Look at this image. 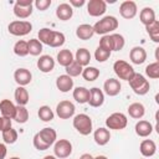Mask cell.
I'll list each match as a JSON object with an SVG mask.
<instances>
[{
	"label": "cell",
	"instance_id": "cell-1",
	"mask_svg": "<svg viewBox=\"0 0 159 159\" xmlns=\"http://www.w3.org/2000/svg\"><path fill=\"white\" fill-rule=\"evenodd\" d=\"M57 133L52 128H43L34 137V147L37 150H46L56 142Z\"/></svg>",
	"mask_w": 159,
	"mask_h": 159
},
{
	"label": "cell",
	"instance_id": "cell-2",
	"mask_svg": "<svg viewBox=\"0 0 159 159\" xmlns=\"http://www.w3.org/2000/svg\"><path fill=\"white\" fill-rule=\"evenodd\" d=\"M93 27V32L98 34V35H106L111 31L117 30L118 27V20L114 16H104L102 20H99L98 22L94 24Z\"/></svg>",
	"mask_w": 159,
	"mask_h": 159
},
{
	"label": "cell",
	"instance_id": "cell-3",
	"mask_svg": "<svg viewBox=\"0 0 159 159\" xmlns=\"http://www.w3.org/2000/svg\"><path fill=\"white\" fill-rule=\"evenodd\" d=\"M128 82H129V86H130V88L133 89V92L135 94L143 96V94H147L149 92L150 84H149L148 80H145V77L140 73H134L132 80L128 81Z\"/></svg>",
	"mask_w": 159,
	"mask_h": 159
},
{
	"label": "cell",
	"instance_id": "cell-4",
	"mask_svg": "<svg viewBox=\"0 0 159 159\" xmlns=\"http://www.w3.org/2000/svg\"><path fill=\"white\" fill-rule=\"evenodd\" d=\"M73 127L82 135H88L92 132V119L89 116L81 113L73 118Z\"/></svg>",
	"mask_w": 159,
	"mask_h": 159
},
{
	"label": "cell",
	"instance_id": "cell-5",
	"mask_svg": "<svg viewBox=\"0 0 159 159\" xmlns=\"http://www.w3.org/2000/svg\"><path fill=\"white\" fill-rule=\"evenodd\" d=\"M113 70H114V73L120 80H124V81H130L135 73L134 68L128 62H125L123 60H117L113 65Z\"/></svg>",
	"mask_w": 159,
	"mask_h": 159
},
{
	"label": "cell",
	"instance_id": "cell-6",
	"mask_svg": "<svg viewBox=\"0 0 159 159\" xmlns=\"http://www.w3.org/2000/svg\"><path fill=\"white\" fill-rule=\"evenodd\" d=\"M7 30L14 36H25V35H27V34L31 32L32 25H31L30 21H20V20H16V21H12V22L9 24Z\"/></svg>",
	"mask_w": 159,
	"mask_h": 159
},
{
	"label": "cell",
	"instance_id": "cell-7",
	"mask_svg": "<svg viewBox=\"0 0 159 159\" xmlns=\"http://www.w3.org/2000/svg\"><path fill=\"white\" fill-rule=\"evenodd\" d=\"M127 123H128L127 117H125L123 113H120V112L112 113V114L106 119V125H107L109 129H116V130L124 129V128L127 127Z\"/></svg>",
	"mask_w": 159,
	"mask_h": 159
},
{
	"label": "cell",
	"instance_id": "cell-8",
	"mask_svg": "<svg viewBox=\"0 0 159 159\" xmlns=\"http://www.w3.org/2000/svg\"><path fill=\"white\" fill-rule=\"evenodd\" d=\"M14 14L19 19H27L32 14V0H17L14 5Z\"/></svg>",
	"mask_w": 159,
	"mask_h": 159
},
{
	"label": "cell",
	"instance_id": "cell-9",
	"mask_svg": "<svg viewBox=\"0 0 159 159\" xmlns=\"http://www.w3.org/2000/svg\"><path fill=\"white\" fill-rule=\"evenodd\" d=\"M53 153H55V157L56 158H60V159H65L67 157L71 155L72 153V144L70 140L67 139H60L55 143V147H53Z\"/></svg>",
	"mask_w": 159,
	"mask_h": 159
},
{
	"label": "cell",
	"instance_id": "cell-10",
	"mask_svg": "<svg viewBox=\"0 0 159 159\" xmlns=\"http://www.w3.org/2000/svg\"><path fill=\"white\" fill-rule=\"evenodd\" d=\"M75 104L70 101H61L56 107V113L61 119H68L75 114Z\"/></svg>",
	"mask_w": 159,
	"mask_h": 159
},
{
	"label": "cell",
	"instance_id": "cell-11",
	"mask_svg": "<svg viewBox=\"0 0 159 159\" xmlns=\"http://www.w3.org/2000/svg\"><path fill=\"white\" fill-rule=\"evenodd\" d=\"M107 5L103 0H89L87 4V12L91 16H101L106 12Z\"/></svg>",
	"mask_w": 159,
	"mask_h": 159
},
{
	"label": "cell",
	"instance_id": "cell-12",
	"mask_svg": "<svg viewBox=\"0 0 159 159\" xmlns=\"http://www.w3.org/2000/svg\"><path fill=\"white\" fill-rule=\"evenodd\" d=\"M137 4L132 0H127V1H123L119 6V12L122 15V17L124 19H133L135 15H137Z\"/></svg>",
	"mask_w": 159,
	"mask_h": 159
},
{
	"label": "cell",
	"instance_id": "cell-13",
	"mask_svg": "<svg viewBox=\"0 0 159 159\" xmlns=\"http://www.w3.org/2000/svg\"><path fill=\"white\" fill-rule=\"evenodd\" d=\"M14 78H15V82L24 87L26 84H29L31 82V78H32V75L31 72L27 70V68H17L14 73Z\"/></svg>",
	"mask_w": 159,
	"mask_h": 159
},
{
	"label": "cell",
	"instance_id": "cell-14",
	"mask_svg": "<svg viewBox=\"0 0 159 159\" xmlns=\"http://www.w3.org/2000/svg\"><path fill=\"white\" fill-rule=\"evenodd\" d=\"M104 102V94L103 92L97 88V87H93L89 89V99H88V103L91 107H101Z\"/></svg>",
	"mask_w": 159,
	"mask_h": 159
},
{
	"label": "cell",
	"instance_id": "cell-15",
	"mask_svg": "<svg viewBox=\"0 0 159 159\" xmlns=\"http://www.w3.org/2000/svg\"><path fill=\"white\" fill-rule=\"evenodd\" d=\"M129 58L134 65H142L147 60V52L143 47L135 46L129 52Z\"/></svg>",
	"mask_w": 159,
	"mask_h": 159
},
{
	"label": "cell",
	"instance_id": "cell-16",
	"mask_svg": "<svg viewBox=\"0 0 159 159\" xmlns=\"http://www.w3.org/2000/svg\"><path fill=\"white\" fill-rule=\"evenodd\" d=\"M120 87H122V86H120L119 81L116 80V78H108V80L104 82V84H103V89H104L106 94H108V96H111V97L117 96V94L120 92Z\"/></svg>",
	"mask_w": 159,
	"mask_h": 159
},
{
	"label": "cell",
	"instance_id": "cell-17",
	"mask_svg": "<svg viewBox=\"0 0 159 159\" xmlns=\"http://www.w3.org/2000/svg\"><path fill=\"white\" fill-rule=\"evenodd\" d=\"M0 112L1 116L9 119H12L16 112V106L10 101V99H2L0 102Z\"/></svg>",
	"mask_w": 159,
	"mask_h": 159
},
{
	"label": "cell",
	"instance_id": "cell-18",
	"mask_svg": "<svg viewBox=\"0 0 159 159\" xmlns=\"http://www.w3.org/2000/svg\"><path fill=\"white\" fill-rule=\"evenodd\" d=\"M55 67V61L51 56L48 55H43L41 56L39 60H37V68L43 72V73H47V72H51Z\"/></svg>",
	"mask_w": 159,
	"mask_h": 159
},
{
	"label": "cell",
	"instance_id": "cell-19",
	"mask_svg": "<svg viewBox=\"0 0 159 159\" xmlns=\"http://www.w3.org/2000/svg\"><path fill=\"white\" fill-rule=\"evenodd\" d=\"M72 15H73V10H72V6L70 4H66V2L60 4L56 9V16L62 21L70 20L72 17Z\"/></svg>",
	"mask_w": 159,
	"mask_h": 159
},
{
	"label": "cell",
	"instance_id": "cell-20",
	"mask_svg": "<svg viewBox=\"0 0 159 159\" xmlns=\"http://www.w3.org/2000/svg\"><path fill=\"white\" fill-rule=\"evenodd\" d=\"M139 150H140V153H142L143 157L149 158V157H152V155L155 154L157 145H155V143L152 139H144L140 143V145H139Z\"/></svg>",
	"mask_w": 159,
	"mask_h": 159
},
{
	"label": "cell",
	"instance_id": "cell-21",
	"mask_svg": "<svg viewBox=\"0 0 159 159\" xmlns=\"http://www.w3.org/2000/svg\"><path fill=\"white\" fill-rule=\"evenodd\" d=\"M56 86L61 92H68L73 87V80L67 75H61L56 80Z\"/></svg>",
	"mask_w": 159,
	"mask_h": 159
},
{
	"label": "cell",
	"instance_id": "cell-22",
	"mask_svg": "<svg viewBox=\"0 0 159 159\" xmlns=\"http://www.w3.org/2000/svg\"><path fill=\"white\" fill-rule=\"evenodd\" d=\"M152 132H153V125L148 120H139L135 124V133L142 138L150 135Z\"/></svg>",
	"mask_w": 159,
	"mask_h": 159
},
{
	"label": "cell",
	"instance_id": "cell-23",
	"mask_svg": "<svg viewBox=\"0 0 159 159\" xmlns=\"http://www.w3.org/2000/svg\"><path fill=\"white\" fill-rule=\"evenodd\" d=\"M93 138L98 145H106L111 139V133L106 128H98V129H96Z\"/></svg>",
	"mask_w": 159,
	"mask_h": 159
},
{
	"label": "cell",
	"instance_id": "cell-24",
	"mask_svg": "<svg viewBox=\"0 0 159 159\" xmlns=\"http://www.w3.org/2000/svg\"><path fill=\"white\" fill-rule=\"evenodd\" d=\"M93 27L88 24H82L76 30V36L80 40H89L93 36Z\"/></svg>",
	"mask_w": 159,
	"mask_h": 159
},
{
	"label": "cell",
	"instance_id": "cell-25",
	"mask_svg": "<svg viewBox=\"0 0 159 159\" xmlns=\"http://www.w3.org/2000/svg\"><path fill=\"white\" fill-rule=\"evenodd\" d=\"M139 20L143 25L148 26L153 21H155V12L152 7H144L139 14Z\"/></svg>",
	"mask_w": 159,
	"mask_h": 159
},
{
	"label": "cell",
	"instance_id": "cell-26",
	"mask_svg": "<svg viewBox=\"0 0 159 159\" xmlns=\"http://www.w3.org/2000/svg\"><path fill=\"white\" fill-rule=\"evenodd\" d=\"M73 61H75V58H73V55L70 50H61L57 53V62L63 67L70 66Z\"/></svg>",
	"mask_w": 159,
	"mask_h": 159
},
{
	"label": "cell",
	"instance_id": "cell-27",
	"mask_svg": "<svg viewBox=\"0 0 159 159\" xmlns=\"http://www.w3.org/2000/svg\"><path fill=\"white\" fill-rule=\"evenodd\" d=\"M128 113H129V116H130L132 118L139 119V118H142V117L144 116L145 108H144V106H143L142 103L134 102V103H132V104L128 107Z\"/></svg>",
	"mask_w": 159,
	"mask_h": 159
},
{
	"label": "cell",
	"instance_id": "cell-28",
	"mask_svg": "<svg viewBox=\"0 0 159 159\" xmlns=\"http://www.w3.org/2000/svg\"><path fill=\"white\" fill-rule=\"evenodd\" d=\"M75 60L78 65H81L82 67L83 66H87L91 61V53L87 48H78L76 51V56H75Z\"/></svg>",
	"mask_w": 159,
	"mask_h": 159
},
{
	"label": "cell",
	"instance_id": "cell-29",
	"mask_svg": "<svg viewBox=\"0 0 159 159\" xmlns=\"http://www.w3.org/2000/svg\"><path fill=\"white\" fill-rule=\"evenodd\" d=\"M73 98L78 103H87L89 99V89L86 87H77L73 89Z\"/></svg>",
	"mask_w": 159,
	"mask_h": 159
},
{
	"label": "cell",
	"instance_id": "cell-30",
	"mask_svg": "<svg viewBox=\"0 0 159 159\" xmlns=\"http://www.w3.org/2000/svg\"><path fill=\"white\" fill-rule=\"evenodd\" d=\"M15 99L17 102V106H25L29 103V92L26 88L19 86L15 89Z\"/></svg>",
	"mask_w": 159,
	"mask_h": 159
},
{
	"label": "cell",
	"instance_id": "cell-31",
	"mask_svg": "<svg viewBox=\"0 0 159 159\" xmlns=\"http://www.w3.org/2000/svg\"><path fill=\"white\" fill-rule=\"evenodd\" d=\"M65 35L62 32H58V31H53L51 32V36H50V40H48V46L51 47H60L65 43Z\"/></svg>",
	"mask_w": 159,
	"mask_h": 159
},
{
	"label": "cell",
	"instance_id": "cell-32",
	"mask_svg": "<svg viewBox=\"0 0 159 159\" xmlns=\"http://www.w3.org/2000/svg\"><path fill=\"white\" fill-rule=\"evenodd\" d=\"M81 75H82V77H83L86 81L92 82V81H94V80L98 78V76H99V70L96 68V67L88 66V67H86V68L82 70V73H81Z\"/></svg>",
	"mask_w": 159,
	"mask_h": 159
},
{
	"label": "cell",
	"instance_id": "cell-33",
	"mask_svg": "<svg viewBox=\"0 0 159 159\" xmlns=\"http://www.w3.org/2000/svg\"><path fill=\"white\" fill-rule=\"evenodd\" d=\"M17 123H26L29 119V111L25 108V106H16V112L14 118Z\"/></svg>",
	"mask_w": 159,
	"mask_h": 159
},
{
	"label": "cell",
	"instance_id": "cell-34",
	"mask_svg": "<svg viewBox=\"0 0 159 159\" xmlns=\"http://www.w3.org/2000/svg\"><path fill=\"white\" fill-rule=\"evenodd\" d=\"M145 29H147V32L149 34L150 39L154 42H159V21L158 20L153 21L152 24L145 26Z\"/></svg>",
	"mask_w": 159,
	"mask_h": 159
},
{
	"label": "cell",
	"instance_id": "cell-35",
	"mask_svg": "<svg viewBox=\"0 0 159 159\" xmlns=\"http://www.w3.org/2000/svg\"><path fill=\"white\" fill-rule=\"evenodd\" d=\"M29 53L32 56H39L42 52V43L37 39H31L29 42Z\"/></svg>",
	"mask_w": 159,
	"mask_h": 159
},
{
	"label": "cell",
	"instance_id": "cell-36",
	"mask_svg": "<svg viewBox=\"0 0 159 159\" xmlns=\"http://www.w3.org/2000/svg\"><path fill=\"white\" fill-rule=\"evenodd\" d=\"M37 114H39V118L43 122H50L53 119V112L48 106H41L39 108Z\"/></svg>",
	"mask_w": 159,
	"mask_h": 159
},
{
	"label": "cell",
	"instance_id": "cell-37",
	"mask_svg": "<svg viewBox=\"0 0 159 159\" xmlns=\"http://www.w3.org/2000/svg\"><path fill=\"white\" fill-rule=\"evenodd\" d=\"M14 52H15V55H17L20 57H24V56L29 55V45H27V42L24 41V40L17 41L15 43V46H14Z\"/></svg>",
	"mask_w": 159,
	"mask_h": 159
},
{
	"label": "cell",
	"instance_id": "cell-38",
	"mask_svg": "<svg viewBox=\"0 0 159 159\" xmlns=\"http://www.w3.org/2000/svg\"><path fill=\"white\" fill-rule=\"evenodd\" d=\"M2 139L6 144H14L17 140V132L14 128H9L2 132Z\"/></svg>",
	"mask_w": 159,
	"mask_h": 159
},
{
	"label": "cell",
	"instance_id": "cell-39",
	"mask_svg": "<svg viewBox=\"0 0 159 159\" xmlns=\"http://www.w3.org/2000/svg\"><path fill=\"white\" fill-rule=\"evenodd\" d=\"M82 66L81 65H78L76 61H73L70 66H67L66 67V73H67V76H70L71 78L72 77H77V76H80L81 73H82Z\"/></svg>",
	"mask_w": 159,
	"mask_h": 159
},
{
	"label": "cell",
	"instance_id": "cell-40",
	"mask_svg": "<svg viewBox=\"0 0 159 159\" xmlns=\"http://www.w3.org/2000/svg\"><path fill=\"white\" fill-rule=\"evenodd\" d=\"M145 75L149 77V78H158L159 77V62H153V63H149L147 67H145Z\"/></svg>",
	"mask_w": 159,
	"mask_h": 159
},
{
	"label": "cell",
	"instance_id": "cell-41",
	"mask_svg": "<svg viewBox=\"0 0 159 159\" xmlns=\"http://www.w3.org/2000/svg\"><path fill=\"white\" fill-rule=\"evenodd\" d=\"M112 43H113V51H119L124 47V37L119 34H112Z\"/></svg>",
	"mask_w": 159,
	"mask_h": 159
},
{
	"label": "cell",
	"instance_id": "cell-42",
	"mask_svg": "<svg viewBox=\"0 0 159 159\" xmlns=\"http://www.w3.org/2000/svg\"><path fill=\"white\" fill-rule=\"evenodd\" d=\"M111 53L112 52H109V51H107V50H104V48H102V47L98 46L97 50H96V52H94V58L98 62H104V61H107L111 57Z\"/></svg>",
	"mask_w": 159,
	"mask_h": 159
},
{
	"label": "cell",
	"instance_id": "cell-43",
	"mask_svg": "<svg viewBox=\"0 0 159 159\" xmlns=\"http://www.w3.org/2000/svg\"><path fill=\"white\" fill-rule=\"evenodd\" d=\"M99 47L112 52L113 51V43H112V37L111 35H104L101 40H99Z\"/></svg>",
	"mask_w": 159,
	"mask_h": 159
},
{
	"label": "cell",
	"instance_id": "cell-44",
	"mask_svg": "<svg viewBox=\"0 0 159 159\" xmlns=\"http://www.w3.org/2000/svg\"><path fill=\"white\" fill-rule=\"evenodd\" d=\"M51 32L52 30L51 29H47V27H43L39 31V41L41 43H45L47 45L48 43V40H50V36H51Z\"/></svg>",
	"mask_w": 159,
	"mask_h": 159
},
{
	"label": "cell",
	"instance_id": "cell-45",
	"mask_svg": "<svg viewBox=\"0 0 159 159\" xmlns=\"http://www.w3.org/2000/svg\"><path fill=\"white\" fill-rule=\"evenodd\" d=\"M50 5H51V0H36V1H35V6H36L39 10H41V11L46 10Z\"/></svg>",
	"mask_w": 159,
	"mask_h": 159
},
{
	"label": "cell",
	"instance_id": "cell-46",
	"mask_svg": "<svg viewBox=\"0 0 159 159\" xmlns=\"http://www.w3.org/2000/svg\"><path fill=\"white\" fill-rule=\"evenodd\" d=\"M9 128H11V119L5 118V117L1 116L0 117V130L4 132L6 129H9Z\"/></svg>",
	"mask_w": 159,
	"mask_h": 159
},
{
	"label": "cell",
	"instance_id": "cell-47",
	"mask_svg": "<svg viewBox=\"0 0 159 159\" xmlns=\"http://www.w3.org/2000/svg\"><path fill=\"white\" fill-rule=\"evenodd\" d=\"M6 153H7V150H6L5 144L0 143V159H4L6 157Z\"/></svg>",
	"mask_w": 159,
	"mask_h": 159
},
{
	"label": "cell",
	"instance_id": "cell-48",
	"mask_svg": "<svg viewBox=\"0 0 159 159\" xmlns=\"http://www.w3.org/2000/svg\"><path fill=\"white\" fill-rule=\"evenodd\" d=\"M84 2H86L84 0H80V1L78 0H70V4L76 6V7H81L82 5H84Z\"/></svg>",
	"mask_w": 159,
	"mask_h": 159
},
{
	"label": "cell",
	"instance_id": "cell-49",
	"mask_svg": "<svg viewBox=\"0 0 159 159\" xmlns=\"http://www.w3.org/2000/svg\"><path fill=\"white\" fill-rule=\"evenodd\" d=\"M80 159H93V157L91 154H88V153H84V154H82L80 157Z\"/></svg>",
	"mask_w": 159,
	"mask_h": 159
},
{
	"label": "cell",
	"instance_id": "cell-50",
	"mask_svg": "<svg viewBox=\"0 0 159 159\" xmlns=\"http://www.w3.org/2000/svg\"><path fill=\"white\" fill-rule=\"evenodd\" d=\"M93 159H108V158L104 157V155H98V157H96V158H93Z\"/></svg>",
	"mask_w": 159,
	"mask_h": 159
},
{
	"label": "cell",
	"instance_id": "cell-51",
	"mask_svg": "<svg viewBox=\"0 0 159 159\" xmlns=\"http://www.w3.org/2000/svg\"><path fill=\"white\" fill-rule=\"evenodd\" d=\"M43 159H56V157L55 155H46Z\"/></svg>",
	"mask_w": 159,
	"mask_h": 159
},
{
	"label": "cell",
	"instance_id": "cell-52",
	"mask_svg": "<svg viewBox=\"0 0 159 159\" xmlns=\"http://www.w3.org/2000/svg\"><path fill=\"white\" fill-rule=\"evenodd\" d=\"M10 159H20V158H17V157H14V158H10Z\"/></svg>",
	"mask_w": 159,
	"mask_h": 159
}]
</instances>
